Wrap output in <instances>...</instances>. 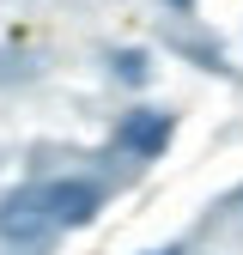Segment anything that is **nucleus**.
Masks as SVG:
<instances>
[{
  "mask_svg": "<svg viewBox=\"0 0 243 255\" xmlns=\"http://www.w3.org/2000/svg\"><path fill=\"white\" fill-rule=\"evenodd\" d=\"M164 6H170L176 18H189V12H195V0H164Z\"/></svg>",
  "mask_w": 243,
  "mask_h": 255,
  "instance_id": "423d86ee",
  "label": "nucleus"
},
{
  "mask_svg": "<svg viewBox=\"0 0 243 255\" xmlns=\"http://www.w3.org/2000/svg\"><path fill=\"white\" fill-rule=\"evenodd\" d=\"M170 140H176V116H170V110L140 104V110H128V116L116 122V152H122V158H134V164H152V158H164V152H170Z\"/></svg>",
  "mask_w": 243,
  "mask_h": 255,
  "instance_id": "f257e3e1",
  "label": "nucleus"
},
{
  "mask_svg": "<svg viewBox=\"0 0 243 255\" xmlns=\"http://www.w3.org/2000/svg\"><path fill=\"white\" fill-rule=\"evenodd\" d=\"M110 73H116L122 85L140 91V85L152 79V61H146V49H116V55H110Z\"/></svg>",
  "mask_w": 243,
  "mask_h": 255,
  "instance_id": "39448f33",
  "label": "nucleus"
},
{
  "mask_svg": "<svg viewBox=\"0 0 243 255\" xmlns=\"http://www.w3.org/2000/svg\"><path fill=\"white\" fill-rule=\"evenodd\" d=\"M49 231H55V213H49V195H43V188H12V195L0 201V243L43 249Z\"/></svg>",
  "mask_w": 243,
  "mask_h": 255,
  "instance_id": "f03ea898",
  "label": "nucleus"
},
{
  "mask_svg": "<svg viewBox=\"0 0 243 255\" xmlns=\"http://www.w3.org/2000/svg\"><path fill=\"white\" fill-rule=\"evenodd\" d=\"M43 195H49L55 225H67V231L91 225V219H98V207H104V188L91 182V176H61V182H43Z\"/></svg>",
  "mask_w": 243,
  "mask_h": 255,
  "instance_id": "7ed1b4c3",
  "label": "nucleus"
},
{
  "mask_svg": "<svg viewBox=\"0 0 243 255\" xmlns=\"http://www.w3.org/2000/svg\"><path fill=\"white\" fill-rule=\"evenodd\" d=\"M170 49H176L182 61H195L201 73H225V79H231V61H225V49H219V43H207V37H189V30H170Z\"/></svg>",
  "mask_w": 243,
  "mask_h": 255,
  "instance_id": "20e7f679",
  "label": "nucleus"
},
{
  "mask_svg": "<svg viewBox=\"0 0 243 255\" xmlns=\"http://www.w3.org/2000/svg\"><path fill=\"white\" fill-rule=\"evenodd\" d=\"M225 207H231V213H243V188H231V195H225Z\"/></svg>",
  "mask_w": 243,
  "mask_h": 255,
  "instance_id": "0eeeda50",
  "label": "nucleus"
},
{
  "mask_svg": "<svg viewBox=\"0 0 243 255\" xmlns=\"http://www.w3.org/2000/svg\"><path fill=\"white\" fill-rule=\"evenodd\" d=\"M146 255H182V249H176V243H164V249H146Z\"/></svg>",
  "mask_w": 243,
  "mask_h": 255,
  "instance_id": "6e6552de",
  "label": "nucleus"
}]
</instances>
